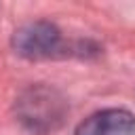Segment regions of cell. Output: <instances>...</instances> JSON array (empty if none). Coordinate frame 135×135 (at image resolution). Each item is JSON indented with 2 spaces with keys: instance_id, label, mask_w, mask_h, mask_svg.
Listing matches in <instances>:
<instances>
[{
  "instance_id": "1",
  "label": "cell",
  "mask_w": 135,
  "mask_h": 135,
  "mask_svg": "<svg viewBox=\"0 0 135 135\" xmlns=\"http://www.w3.org/2000/svg\"><path fill=\"white\" fill-rule=\"evenodd\" d=\"M15 114L17 120L30 131L46 133L63 122L68 114V103L57 89L46 84H34L17 97Z\"/></svg>"
},
{
  "instance_id": "2",
  "label": "cell",
  "mask_w": 135,
  "mask_h": 135,
  "mask_svg": "<svg viewBox=\"0 0 135 135\" xmlns=\"http://www.w3.org/2000/svg\"><path fill=\"white\" fill-rule=\"evenodd\" d=\"M13 49L25 59H55L68 55L59 27L51 21H32L13 34Z\"/></svg>"
},
{
  "instance_id": "3",
  "label": "cell",
  "mask_w": 135,
  "mask_h": 135,
  "mask_svg": "<svg viewBox=\"0 0 135 135\" xmlns=\"http://www.w3.org/2000/svg\"><path fill=\"white\" fill-rule=\"evenodd\" d=\"M74 135H135V114L124 108H108L84 118Z\"/></svg>"
}]
</instances>
